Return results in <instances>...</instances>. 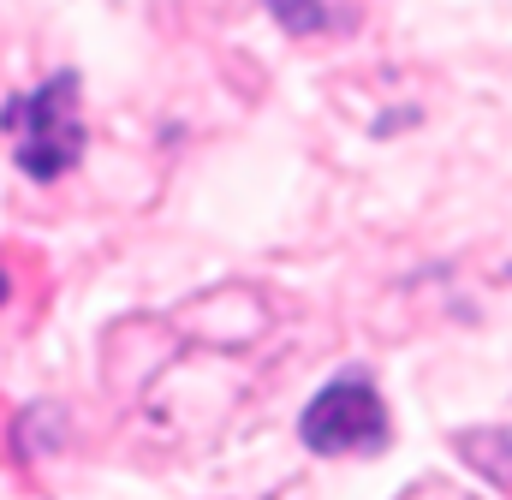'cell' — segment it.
I'll return each instance as SVG.
<instances>
[{
  "mask_svg": "<svg viewBox=\"0 0 512 500\" xmlns=\"http://www.w3.org/2000/svg\"><path fill=\"white\" fill-rule=\"evenodd\" d=\"M12 125H18V167L30 179H60L78 167L84 155V120H78V78L72 72H54L42 90H30L18 108H12Z\"/></svg>",
  "mask_w": 512,
  "mask_h": 500,
  "instance_id": "6da1fadb",
  "label": "cell"
},
{
  "mask_svg": "<svg viewBox=\"0 0 512 500\" xmlns=\"http://www.w3.org/2000/svg\"><path fill=\"white\" fill-rule=\"evenodd\" d=\"M298 435H304L310 453H328V459L387 447V405H382V393H376V381L364 370H346L340 381H328L304 405Z\"/></svg>",
  "mask_w": 512,
  "mask_h": 500,
  "instance_id": "7a4b0ae2",
  "label": "cell"
}]
</instances>
